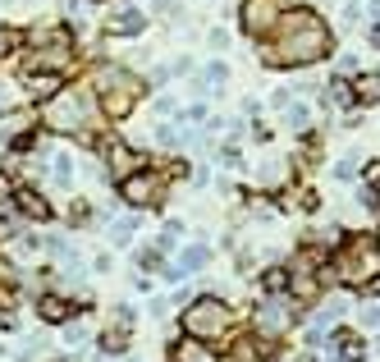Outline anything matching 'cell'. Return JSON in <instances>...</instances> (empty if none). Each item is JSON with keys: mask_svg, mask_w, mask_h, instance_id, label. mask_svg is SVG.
<instances>
[{"mask_svg": "<svg viewBox=\"0 0 380 362\" xmlns=\"http://www.w3.org/2000/svg\"><path fill=\"white\" fill-rule=\"evenodd\" d=\"M271 37L275 42L266 46V55H261L266 65H312V60H321V55L330 51L326 23L316 19L312 10H289Z\"/></svg>", "mask_w": 380, "mask_h": 362, "instance_id": "obj_1", "label": "cell"}, {"mask_svg": "<svg viewBox=\"0 0 380 362\" xmlns=\"http://www.w3.org/2000/svg\"><path fill=\"white\" fill-rule=\"evenodd\" d=\"M335 275L344 285H371L380 275V243L371 234H353L335 253Z\"/></svg>", "mask_w": 380, "mask_h": 362, "instance_id": "obj_2", "label": "cell"}, {"mask_svg": "<svg viewBox=\"0 0 380 362\" xmlns=\"http://www.w3.org/2000/svg\"><path fill=\"white\" fill-rule=\"evenodd\" d=\"M42 120H46L51 133H83L87 124H92V97L78 92V88L55 92V97L42 106Z\"/></svg>", "mask_w": 380, "mask_h": 362, "instance_id": "obj_3", "label": "cell"}, {"mask_svg": "<svg viewBox=\"0 0 380 362\" xmlns=\"http://www.w3.org/2000/svg\"><path fill=\"white\" fill-rule=\"evenodd\" d=\"M97 88H101V106H106V115H110V120H124V115L133 110V101L142 97V78L129 74V69H120V65H106L97 74Z\"/></svg>", "mask_w": 380, "mask_h": 362, "instance_id": "obj_4", "label": "cell"}, {"mask_svg": "<svg viewBox=\"0 0 380 362\" xmlns=\"http://www.w3.org/2000/svg\"><path fill=\"white\" fill-rule=\"evenodd\" d=\"M184 330L193 340H220L229 330V308L220 298H197L193 308L184 312Z\"/></svg>", "mask_w": 380, "mask_h": 362, "instance_id": "obj_5", "label": "cell"}, {"mask_svg": "<svg viewBox=\"0 0 380 362\" xmlns=\"http://www.w3.org/2000/svg\"><path fill=\"white\" fill-rule=\"evenodd\" d=\"M294 321H298L294 298H284L280 289H271V298H266V303H257V312H252V326H257V335H266V340H280Z\"/></svg>", "mask_w": 380, "mask_h": 362, "instance_id": "obj_6", "label": "cell"}, {"mask_svg": "<svg viewBox=\"0 0 380 362\" xmlns=\"http://www.w3.org/2000/svg\"><path fill=\"white\" fill-rule=\"evenodd\" d=\"M284 14H289V0H243V33L248 37H271Z\"/></svg>", "mask_w": 380, "mask_h": 362, "instance_id": "obj_7", "label": "cell"}, {"mask_svg": "<svg viewBox=\"0 0 380 362\" xmlns=\"http://www.w3.org/2000/svg\"><path fill=\"white\" fill-rule=\"evenodd\" d=\"M120 193H124V202H133V207H156L161 179L156 175H129V179H120Z\"/></svg>", "mask_w": 380, "mask_h": 362, "instance_id": "obj_8", "label": "cell"}, {"mask_svg": "<svg viewBox=\"0 0 380 362\" xmlns=\"http://www.w3.org/2000/svg\"><path fill=\"white\" fill-rule=\"evenodd\" d=\"M142 28H147V14L133 10V5H124V10H115L106 19V33L110 37H133V33H142Z\"/></svg>", "mask_w": 380, "mask_h": 362, "instance_id": "obj_9", "label": "cell"}, {"mask_svg": "<svg viewBox=\"0 0 380 362\" xmlns=\"http://www.w3.org/2000/svg\"><path fill=\"white\" fill-rule=\"evenodd\" d=\"M362 353H367V349H362L358 335H348V330H339V335H335V362H358Z\"/></svg>", "mask_w": 380, "mask_h": 362, "instance_id": "obj_10", "label": "cell"}, {"mask_svg": "<svg viewBox=\"0 0 380 362\" xmlns=\"http://www.w3.org/2000/svg\"><path fill=\"white\" fill-rule=\"evenodd\" d=\"M110 161H115L110 165V179H129V170L138 165V156H133L124 143H110Z\"/></svg>", "mask_w": 380, "mask_h": 362, "instance_id": "obj_11", "label": "cell"}, {"mask_svg": "<svg viewBox=\"0 0 380 362\" xmlns=\"http://www.w3.org/2000/svg\"><path fill=\"white\" fill-rule=\"evenodd\" d=\"M174 362H220V358L211 349H202L197 340H188V344H179V349H174Z\"/></svg>", "mask_w": 380, "mask_h": 362, "instance_id": "obj_12", "label": "cell"}, {"mask_svg": "<svg viewBox=\"0 0 380 362\" xmlns=\"http://www.w3.org/2000/svg\"><path fill=\"white\" fill-rule=\"evenodd\" d=\"M51 175H55V184H60V188H69V184H74V156L60 152V156H55V170H51Z\"/></svg>", "mask_w": 380, "mask_h": 362, "instance_id": "obj_13", "label": "cell"}, {"mask_svg": "<svg viewBox=\"0 0 380 362\" xmlns=\"http://www.w3.org/2000/svg\"><path fill=\"white\" fill-rule=\"evenodd\" d=\"M358 101H367V106H376V101H380V74L358 78Z\"/></svg>", "mask_w": 380, "mask_h": 362, "instance_id": "obj_14", "label": "cell"}, {"mask_svg": "<svg viewBox=\"0 0 380 362\" xmlns=\"http://www.w3.org/2000/svg\"><path fill=\"white\" fill-rule=\"evenodd\" d=\"M211 262V253H207V248H202V243H193V248H188V253H184V262H179V266H184V271H202V266H207Z\"/></svg>", "mask_w": 380, "mask_h": 362, "instance_id": "obj_15", "label": "cell"}, {"mask_svg": "<svg viewBox=\"0 0 380 362\" xmlns=\"http://www.w3.org/2000/svg\"><path fill=\"white\" fill-rule=\"evenodd\" d=\"M42 317L46 321H65L69 317V303H65V298H42Z\"/></svg>", "mask_w": 380, "mask_h": 362, "instance_id": "obj_16", "label": "cell"}, {"mask_svg": "<svg viewBox=\"0 0 380 362\" xmlns=\"http://www.w3.org/2000/svg\"><path fill=\"white\" fill-rule=\"evenodd\" d=\"M19 207H23V211H28V216H37V220H42V216H46V202H42V198H37V193H19Z\"/></svg>", "mask_w": 380, "mask_h": 362, "instance_id": "obj_17", "label": "cell"}, {"mask_svg": "<svg viewBox=\"0 0 380 362\" xmlns=\"http://www.w3.org/2000/svg\"><path fill=\"white\" fill-rule=\"evenodd\" d=\"M326 101H335V106H348V101H353V88H348L344 78H335V83H330V97Z\"/></svg>", "mask_w": 380, "mask_h": 362, "instance_id": "obj_18", "label": "cell"}, {"mask_svg": "<svg viewBox=\"0 0 380 362\" xmlns=\"http://www.w3.org/2000/svg\"><path fill=\"white\" fill-rule=\"evenodd\" d=\"M133 230H138V220L124 216V220H115V230H110V234H115V243H129V239H133Z\"/></svg>", "mask_w": 380, "mask_h": 362, "instance_id": "obj_19", "label": "cell"}, {"mask_svg": "<svg viewBox=\"0 0 380 362\" xmlns=\"http://www.w3.org/2000/svg\"><path fill=\"white\" fill-rule=\"evenodd\" d=\"M225 78H229V69H225V65H207V69H202V83H207V88H220Z\"/></svg>", "mask_w": 380, "mask_h": 362, "instance_id": "obj_20", "label": "cell"}, {"mask_svg": "<svg viewBox=\"0 0 380 362\" xmlns=\"http://www.w3.org/2000/svg\"><path fill=\"white\" fill-rule=\"evenodd\" d=\"M23 124H28V115H5V120H0V138H14Z\"/></svg>", "mask_w": 380, "mask_h": 362, "instance_id": "obj_21", "label": "cell"}, {"mask_svg": "<svg viewBox=\"0 0 380 362\" xmlns=\"http://www.w3.org/2000/svg\"><path fill=\"white\" fill-rule=\"evenodd\" d=\"M284 115H289L294 129H307V120H312V110H307V106H284Z\"/></svg>", "mask_w": 380, "mask_h": 362, "instance_id": "obj_22", "label": "cell"}, {"mask_svg": "<svg viewBox=\"0 0 380 362\" xmlns=\"http://www.w3.org/2000/svg\"><path fill=\"white\" fill-rule=\"evenodd\" d=\"M358 198H362V207H371V211H380V188H362Z\"/></svg>", "mask_w": 380, "mask_h": 362, "instance_id": "obj_23", "label": "cell"}, {"mask_svg": "<svg viewBox=\"0 0 380 362\" xmlns=\"http://www.w3.org/2000/svg\"><path fill=\"white\" fill-rule=\"evenodd\" d=\"M335 175H339V179H353V156H344V161L335 165Z\"/></svg>", "mask_w": 380, "mask_h": 362, "instance_id": "obj_24", "label": "cell"}, {"mask_svg": "<svg viewBox=\"0 0 380 362\" xmlns=\"http://www.w3.org/2000/svg\"><path fill=\"white\" fill-rule=\"evenodd\" d=\"M65 340H69V344H83V340H87V330H83V326H69V330H65Z\"/></svg>", "mask_w": 380, "mask_h": 362, "instance_id": "obj_25", "label": "cell"}, {"mask_svg": "<svg viewBox=\"0 0 380 362\" xmlns=\"http://www.w3.org/2000/svg\"><path fill=\"white\" fill-rule=\"evenodd\" d=\"M207 42H211V46H225V42H229V37H225V28H211V33H207Z\"/></svg>", "mask_w": 380, "mask_h": 362, "instance_id": "obj_26", "label": "cell"}, {"mask_svg": "<svg viewBox=\"0 0 380 362\" xmlns=\"http://www.w3.org/2000/svg\"><path fill=\"white\" fill-rule=\"evenodd\" d=\"M362 321H367V326H376V330H380V308H367V312H362Z\"/></svg>", "mask_w": 380, "mask_h": 362, "instance_id": "obj_27", "label": "cell"}, {"mask_svg": "<svg viewBox=\"0 0 380 362\" xmlns=\"http://www.w3.org/2000/svg\"><path fill=\"white\" fill-rule=\"evenodd\" d=\"M10 46H14V37H10V33H0V55L10 51Z\"/></svg>", "mask_w": 380, "mask_h": 362, "instance_id": "obj_28", "label": "cell"}, {"mask_svg": "<svg viewBox=\"0 0 380 362\" xmlns=\"http://www.w3.org/2000/svg\"><path fill=\"white\" fill-rule=\"evenodd\" d=\"M14 230V225H10V220H5V216H0V239H5V234H10Z\"/></svg>", "mask_w": 380, "mask_h": 362, "instance_id": "obj_29", "label": "cell"}, {"mask_svg": "<svg viewBox=\"0 0 380 362\" xmlns=\"http://www.w3.org/2000/svg\"><path fill=\"white\" fill-rule=\"evenodd\" d=\"M371 14H380V0H371Z\"/></svg>", "mask_w": 380, "mask_h": 362, "instance_id": "obj_30", "label": "cell"}, {"mask_svg": "<svg viewBox=\"0 0 380 362\" xmlns=\"http://www.w3.org/2000/svg\"><path fill=\"white\" fill-rule=\"evenodd\" d=\"M303 362H312V358H303Z\"/></svg>", "mask_w": 380, "mask_h": 362, "instance_id": "obj_31", "label": "cell"}, {"mask_svg": "<svg viewBox=\"0 0 380 362\" xmlns=\"http://www.w3.org/2000/svg\"><path fill=\"white\" fill-rule=\"evenodd\" d=\"M376 349H380V344H376Z\"/></svg>", "mask_w": 380, "mask_h": 362, "instance_id": "obj_32", "label": "cell"}]
</instances>
